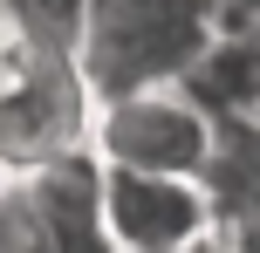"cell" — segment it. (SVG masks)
<instances>
[{
  "instance_id": "5b68a950",
  "label": "cell",
  "mask_w": 260,
  "mask_h": 253,
  "mask_svg": "<svg viewBox=\"0 0 260 253\" xmlns=\"http://www.w3.org/2000/svg\"><path fill=\"white\" fill-rule=\"evenodd\" d=\"M212 192V253H260V117H226Z\"/></svg>"
},
{
  "instance_id": "277c9868",
  "label": "cell",
  "mask_w": 260,
  "mask_h": 253,
  "mask_svg": "<svg viewBox=\"0 0 260 253\" xmlns=\"http://www.w3.org/2000/svg\"><path fill=\"white\" fill-rule=\"evenodd\" d=\"M96 226L103 253H206L212 246V192L206 178L165 171H110L96 164Z\"/></svg>"
},
{
  "instance_id": "6da1fadb",
  "label": "cell",
  "mask_w": 260,
  "mask_h": 253,
  "mask_svg": "<svg viewBox=\"0 0 260 253\" xmlns=\"http://www.w3.org/2000/svg\"><path fill=\"white\" fill-rule=\"evenodd\" d=\"M247 27V0H89L82 76L89 96H130L192 82L226 34Z\"/></svg>"
},
{
  "instance_id": "3957f363",
  "label": "cell",
  "mask_w": 260,
  "mask_h": 253,
  "mask_svg": "<svg viewBox=\"0 0 260 253\" xmlns=\"http://www.w3.org/2000/svg\"><path fill=\"white\" fill-rule=\"evenodd\" d=\"M226 117L199 103L185 82L165 89H130L103 96L89 117V158L110 171H165V178H206L219 158Z\"/></svg>"
},
{
  "instance_id": "8992f818",
  "label": "cell",
  "mask_w": 260,
  "mask_h": 253,
  "mask_svg": "<svg viewBox=\"0 0 260 253\" xmlns=\"http://www.w3.org/2000/svg\"><path fill=\"white\" fill-rule=\"evenodd\" d=\"M0 253H76L27 178H0Z\"/></svg>"
},
{
  "instance_id": "7a4b0ae2",
  "label": "cell",
  "mask_w": 260,
  "mask_h": 253,
  "mask_svg": "<svg viewBox=\"0 0 260 253\" xmlns=\"http://www.w3.org/2000/svg\"><path fill=\"white\" fill-rule=\"evenodd\" d=\"M96 96L76 48L0 21V178H35L89 151Z\"/></svg>"
},
{
  "instance_id": "ba28073f",
  "label": "cell",
  "mask_w": 260,
  "mask_h": 253,
  "mask_svg": "<svg viewBox=\"0 0 260 253\" xmlns=\"http://www.w3.org/2000/svg\"><path fill=\"white\" fill-rule=\"evenodd\" d=\"M247 7H253V0H247Z\"/></svg>"
},
{
  "instance_id": "52a82bcc",
  "label": "cell",
  "mask_w": 260,
  "mask_h": 253,
  "mask_svg": "<svg viewBox=\"0 0 260 253\" xmlns=\"http://www.w3.org/2000/svg\"><path fill=\"white\" fill-rule=\"evenodd\" d=\"M0 21L27 27V34L55 41V48L82 55V27H89V0H0Z\"/></svg>"
}]
</instances>
